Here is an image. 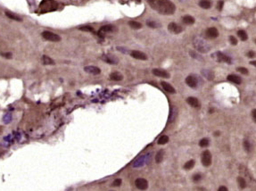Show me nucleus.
I'll return each mask as SVG.
<instances>
[{
    "label": "nucleus",
    "instance_id": "nucleus-35",
    "mask_svg": "<svg viewBox=\"0 0 256 191\" xmlns=\"http://www.w3.org/2000/svg\"><path fill=\"white\" fill-rule=\"evenodd\" d=\"M202 179V175L199 173H196L193 176V181L194 182H199Z\"/></svg>",
    "mask_w": 256,
    "mask_h": 191
},
{
    "label": "nucleus",
    "instance_id": "nucleus-22",
    "mask_svg": "<svg viewBox=\"0 0 256 191\" xmlns=\"http://www.w3.org/2000/svg\"><path fill=\"white\" fill-rule=\"evenodd\" d=\"M6 15H7L8 18L12 19V20L17 21V22H22V19H21V17H19L18 15H16V14H13V13H11V12H8V11H7V12H6Z\"/></svg>",
    "mask_w": 256,
    "mask_h": 191
},
{
    "label": "nucleus",
    "instance_id": "nucleus-6",
    "mask_svg": "<svg viewBox=\"0 0 256 191\" xmlns=\"http://www.w3.org/2000/svg\"><path fill=\"white\" fill-rule=\"evenodd\" d=\"M186 83L188 87L192 88H196L198 86V80L195 76L193 75H189L188 77H187L186 79Z\"/></svg>",
    "mask_w": 256,
    "mask_h": 191
},
{
    "label": "nucleus",
    "instance_id": "nucleus-19",
    "mask_svg": "<svg viewBox=\"0 0 256 191\" xmlns=\"http://www.w3.org/2000/svg\"><path fill=\"white\" fill-rule=\"evenodd\" d=\"M199 6L203 9H209L212 7V3L210 0H201L199 2Z\"/></svg>",
    "mask_w": 256,
    "mask_h": 191
},
{
    "label": "nucleus",
    "instance_id": "nucleus-39",
    "mask_svg": "<svg viewBox=\"0 0 256 191\" xmlns=\"http://www.w3.org/2000/svg\"><path fill=\"white\" fill-rule=\"evenodd\" d=\"M1 56L6 57V58H12V54L11 53H1Z\"/></svg>",
    "mask_w": 256,
    "mask_h": 191
},
{
    "label": "nucleus",
    "instance_id": "nucleus-10",
    "mask_svg": "<svg viewBox=\"0 0 256 191\" xmlns=\"http://www.w3.org/2000/svg\"><path fill=\"white\" fill-rule=\"evenodd\" d=\"M153 74L157 77H161V78H166V79L170 78V74L163 69H153Z\"/></svg>",
    "mask_w": 256,
    "mask_h": 191
},
{
    "label": "nucleus",
    "instance_id": "nucleus-27",
    "mask_svg": "<svg viewBox=\"0 0 256 191\" xmlns=\"http://www.w3.org/2000/svg\"><path fill=\"white\" fill-rule=\"evenodd\" d=\"M209 144H210L209 139H208V138H205V137L201 139L200 142H199V146H200L201 148H206V147L209 146Z\"/></svg>",
    "mask_w": 256,
    "mask_h": 191
},
{
    "label": "nucleus",
    "instance_id": "nucleus-33",
    "mask_svg": "<svg viewBox=\"0 0 256 191\" xmlns=\"http://www.w3.org/2000/svg\"><path fill=\"white\" fill-rule=\"evenodd\" d=\"M244 148L246 152H250L251 151V143L247 140L244 141Z\"/></svg>",
    "mask_w": 256,
    "mask_h": 191
},
{
    "label": "nucleus",
    "instance_id": "nucleus-21",
    "mask_svg": "<svg viewBox=\"0 0 256 191\" xmlns=\"http://www.w3.org/2000/svg\"><path fill=\"white\" fill-rule=\"evenodd\" d=\"M182 21L185 24H188V25H191L195 22V18L192 17L191 15H186L182 18Z\"/></svg>",
    "mask_w": 256,
    "mask_h": 191
},
{
    "label": "nucleus",
    "instance_id": "nucleus-5",
    "mask_svg": "<svg viewBox=\"0 0 256 191\" xmlns=\"http://www.w3.org/2000/svg\"><path fill=\"white\" fill-rule=\"evenodd\" d=\"M135 185H136L137 188H138L139 190H146L147 187H148V182L144 178L137 179L136 181H135Z\"/></svg>",
    "mask_w": 256,
    "mask_h": 191
},
{
    "label": "nucleus",
    "instance_id": "nucleus-2",
    "mask_svg": "<svg viewBox=\"0 0 256 191\" xmlns=\"http://www.w3.org/2000/svg\"><path fill=\"white\" fill-rule=\"evenodd\" d=\"M195 46L196 49L202 53H205L210 50V46L204 42L203 39H195Z\"/></svg>",
    "mask_w": 256,
    "mask_h": 191
},
{
    "label": "nucleus",
    "instance_id": "nucleus-28",
    "mask_svg": "<svg viewBox=\"0 0 256 191\" xmlns=\"http://www.w3.org/2000/svg\"><path fill=\"white\" fill-rule=\"evenodd\" d=\"M237 35H238V37L240 38V39L241 40H243V41H245L247 38H248V36H247V34H246V32L244 31V30H238L237 31Z\"/></svg>",
    "mask_w": 256,
    "mask_h": 191
},
{
    "label": "nucleus",
    "instance_id": "nucleus-40",
    "mask_svg": "<svg viewBox=\"0 0 256 191\" xmlns=\"http://www.w3.org/2000/svg\"><path fill=\"white\" fill-rule=\"evenodd\" d=\"M218 191H229V189H228V187H225V186H221V187H219Z\"/></svg>",
    "mask_w": 256,
    "mask_h": 191
},
{
    "label": "nucleus",
    "instance_id": "nucleus-31",
    "mask_svg": "<svg viewBox=\"0 0 256 191\" xmlns=\"http://www.w3.org/2000/svg\"><path fill=\"white\" fill-rule=\"evenodd\" d=\"M146 24H147V26L150 27V28H157V27L159 26L157 22H153V21H152V20H148V21L146 22Z\"/></svg>",
    "mask_w": 256,
    "mask_h": 191
},
{
    "label": "nucleus",
    "instance_id": "nucleus-38",
    "mask_svg": "<svg viewBox=\"0 0 256 191\" xmlns=\"http://www.w3.org/2000/svg\"><path fill=\"white\" fill-rule=\"evenodd\" d=\"M229 41L231 42L232 45H236L237 44V40H236V38L234 36H230L229 37Z\"/></svg>",
    "mask_w": 256,
    "mask_h": 191
},
{
    "label": "nucleus",
    "instance_id": "nucleus-34",
    "mask_svg": "<svg viewBox=\"0 0 256 191\" xmlns=\"http://www.w3.org/2000/svg\"><path fill=\"white\" fill-rule=\"evenodd\" d=\"M121 182H122V180L121 179H115L114 180V182L112 183V186L113 187H120L121 185Z\"/></svg>",
    "mask_w": 256,
    "mask_h": 191
},
{
    "label": "nucleus",
    "instance_id": "nucleus-3",
    "mask_svg": "<svg viewBox=\"0 0 256 191\" xmlns=\"http://www.w3.org/2000/svg\"><path fill=\"white\" fill-rule=\"evenodd\" d=\"M42 37L46 39V40H48V41H52V42H58L61 40V37L54 32H51V31H48V30H46V31H43L42 32Z\"/></svg>",
    "mask_w": 256,
    "mask_h": 191
},
{
    "label": "nucleus",
    "instance_id": "nucleus-43",
    "mask_svg": "<svg viewBox=\"0 0 256 191\" xmlns=\"http://www.w3.org/2000/svg\"><path fill=\"white\" fill-rule=\"evenodd\" d=\"M111 191H114V190H111Z\"/></svg>",
    "mask_w": 256,
    "mask_h": 191
},
{
    "label": "nucleus",
    "instance_id": "nucleus-42",
    "mask_svg": "<svg viewBox=\"0 0 256 191\" xmlns=\"http://www.w3.org/2000/svg\"><path fill=\"white\" fill-rule=\"evenodd\" d=\"M248 56L249 57H253L254 56V53L253 52H249L248 53Z\"/></svg>",
    "mask_w": 256,
    "mask_h": 191
},
{
    "label": "nucleus",
    "instance_id": "nucleus-13",
    "mask_svg": "<svg viewBox=\"0 0 256 191\" xmlns=\"http://www.w3.org/2000/svg\"><path fill=\"white\" fill-rule=\"evenodd\" d=\"M161 85H162L163 88L166 92L171 93V94H175V93H176L175 88H173L170 83L165 82V81H162V82H161Z\"/></svg>",
    "mask_w": 256,
    "mask_h": 191
},
{
    "label": "nucleus",
    "instance_id": "nucleus-7",
    "mask_svg": "<svg viewBox=\"0 0 256 191\" xmlns=\"http://www.w3.org/2000/svg\"><path fill=\"white\" fill-rule=\"evenodd\" d=\"M168 30H169V31H171V33H174V34H179V33H180L183 30L182 27L179 26V24L175 23V22L170 23L169 26H168Z\"/></svg>",
    "mask_w": 256,
    "mask_h": 191
},
{
    "label": "nucleus",
    "instance_id": "nucleus-11",
    "mask_svg": "<svg viewBox=\"0 0 256 191\" xmlns=\"http://www.w3.org/2000/svg\"><path fill=\"white\" fill-rule=\"evenodd\" d=\"M102 59H103L106 63L110 64H118V59L117 57L112 56V55H105L102 56Z\"/></svg>",
    "mask_w": 256,
    "mask_h": 191
},
{
    "label": "nucleus",
    "instance_id": "nucleus-4",
    "mask_svg": "<svg viewBox=\"0 0 256 191\" xmlns=\"http://www.w3.org/2000/svg\"><path fill=\"white\" fill-rule=\"evenodd\" d=\"M201 161H202V164L203 166H205V167L210 166L212 164V154H211V152L208 150L203 151L202 154Z\"/></svg>",
    "mask_w": 256,
    "mask_h": 191
},
{
    "label": "nucleus",
    "instance_id": "nucleus-32",
    "mask_svg": "<svg viewBox=\"0 0 256 191\" xmlns=\"http://www.w3.org/2000/svg\"><path fill=\"white\" fill-rule=\"evenodd\" d=\"M80 30H83V31H89V32H93L94 31V29L93 27L91 26H88V25H86V26H82L80 28Z\"/></svg>",
    "mask_w": 256,
    "mask_h": 191
},
{
    "label": "nucleus",
    "instance_id": "nucleus-14",
    "mask_svg": "<svg viewBox=\"0 0 256 191\" xmlns=\"http://www.w3.org/2000/svg\"><path fill=\"white\" fill-rule=\"evenodd\" d=\"M187 104H188L190 106H192V107L198 108V107L200 106V102H199V100H198L196 98L189 97V98H187Z\"/></svg>",
    "mask_w": 256,
    "mask_h": 191
},
{
    "label": "nucleus",
    "instance_id": "nucleus-30",
    "mask_svg": "<svg viewBox=\"0 0 256 191\" xmlns=\"http://www.w3.org/2000/svg\"><path fill=\"white\" fill-rule=\"evenodd\" d=\"M237 181H238V184H239L240 188L244 189V188L246 187V182H245V180H244V178H242V177H238V178H237Z\"/></svg>",
    "mask_w": 256,
    "mask_h": 191
},
{
    "label": "nucleus",
    "instance_id": "nucleus-24",
    "mask_svg": "<svg viewBox=\"0 0 256 191\" xmlns=\"http://www.w3.org/2000/svg\"><path fill=\"white\" fill-rule=\"evenodd\" d=\"M202 75L205 77V78H207L208 80H212L213 79V72H211V71H205V70H203V71H202Z\"/></svg>",
    "mask_w": 256,
    "mask_h": 191
},
{
    "label": "nucleus",
    "instance_id": "nucleus-9",
    "mask_svg": "<svg viewBox=\"0 0 256 191\" xmlns=\"http://www.w3.org/2000/svg\"><path fill=\"white\" fill-rule=\"evenodd\" d=\"M84 71L89 74H92V75H97V74H100L101 72V70L96 67V66H93V65H88V66H86L84 68Z\"/></svg>",
    "mask_w": 256,
    "mask_h": 191
},
{
    "label": "nucleus",
    "instance_id": "nucleus-26",
    "mask_svg": "<svg viewBox=\"0 0 256 191\" xmlns=\"http://www.w3.org/2000/svg\"><path fill=\"white\" fill-rule=\"evenodd\" d=\"M168 141H169V137L166 135H163L158 139V144L159 145H164V144H166V143H168Z\"/></svg>",
    "mask_w": 256,
    "mask_h": 191
},
{
    "label": "nucleus",
    "instance_id": "nucleus-23",
    "mask_svg": "<svg viewBox=\"0 0 256 191\" xmlns=\"http://www.w3.org/2000/svg\"><path fill=\"white\" fill-rule=\"evenodd\" d=\"M163 157H164V150H163V149H161V150L156 154V157H155L156 163H161V162L163 160Z\"/></svg>",
    "mask_w": 256,
    "mask_h": 191
},
{
    "label": "nucleus",
    "instance_id": "nucleus-37",
    "mask_svg": "<svg viewBox=\"0 0 256 191\" xmlns=\"http://www.w3.org/2000/svg\"><path fill=\"white\" fill-rule=\"evenodd\" d=\"M223 5H224V2L222 1V0H220V1L218 2V5H217V8H218L219 11H221V10H222Z\"/></svg>",
    "mask_w": 256,
    "mask_h": 191
},
{
    "label": "nucleus",
    "instance_id": "nucleus-17",
    "mask_svg": "<svg viewBox=\"0 0 256 191\" xmlns=\"http://www.w3.org/2000/svg\"><path fill=\"white\" fill-rule=\"evenodd\" d=\"M227 79H228V80H229V81H231V82H233V83H235V84H237V85H239V84L242 83V79H241L239 76L235 75V74H230V75H229Z\"/></svg>",
    "mask_w": 256,
    "mask_h": 191
},
{
    "label": "nucleus",
    "instance_id": "nucleus-29",
    "mask_svg": "<svg viewBox=\"0 0 256 191\" xmlns=\"http://www.w3.org/2000/svg\"><path fill=\"white\" fill-rule=\"evenodd\" d=\"M195 161L194 160H190V161H188V162H187L186 164H185V165H184V169H186V170H191L194 166H195Z\"/></svg>",
    "mask_w": 256,
    "mask_h": 191
},
{
    "label": "nucleus",
    "instance_id": "nucleus-1",
    "mask_svg": "<svg viewBox=\"0 0 256 191\" xmlns=\"http://www.w3.org/2000/svg\"><path fill=\"white\" fill-rule=\"evenodd\" d=\"M152 9L164 15H171L175 13L176 7L171 0H147Z\"/></svg>",
    "mask_w": 256,
    "mask_h": 191
},
{
    "label": "nucleus",
    "instance_id": "nucleus-36",
    "mask_svg": "<svg viewBox=\"0 0 256 191\" xmlns=\"http://www.w3.org/2000/svg\"><path fill=\"white\" fill-rule=\"evenodd\" d=\"M237 71L239 72H241L242 74H244V75L248 74V70L246 68H244V67H239V68H237Z\"/></svg>",
    "mask_w": 256,
    "mask_h": 191
},
{
    "label": "nucleus",
    "instance_id": "nucleus-25",
    "mask_svg": "<svg viewBox=\"0 0 256 191\" xmlns=\"http://www.w3.org/2000/svg\"><path fill=\"white\" fill-rule=\"evenodd\" d=\"M129 25L132 28V29H135V30H138V29H141L142 28V24L137 22H135V21H130L129 22Z\"/></svg>",
    "mask_w": 256,
    "mask_h": 191
},
{
    "label": "nucleus",
    "instance_id": "nucleus-8",
    "mask_svg": "<svg viewBox=\"0 0 256 191\" xmlns=\"http://www.w3.org/2000/svg\"><path fill=\"white\" fill-rule=\"evenodd\" d=\"M130 56L135 58V59H137V60H146L147 59V56L145 53L141 52V51H138V50H132L130 52Z\"/></svg>",
    "mask_w": 256,
    "mask_h": 191
},
{
    "label": "nucleus",
    "instance_id": "nucleus-18",
    "mask_svg": "<svg viewBox=\"0 0 256 191\" xmlns=\"http://www.w3.org/2000/svg\"><path fill=\"white\" fill-rule=\"evenodd\" d=\"M123 79V76L121 73L118 72H112L110 74V80H115V81H120Z\"/></svg>",
    "mask_w": 256,
    "mask_h": 191
},
{
    "label": "nucleus",
    "instance_id": "nucleus-41",
    "mask_svg": "<svg viewBox=\"0 0 256 191\" xmlns=\"http://www.w3.org/2000/svg\"><path fill=\"white\" fill-rule=\"evenodd\" d=\"M252 117H253V120L255 122L256 121V111L255 110H252Z\"/></svg>",
    "mask_w": 256,
    "mask_h": 191
},
{
    "label": "nucleus",
    "instance_id": "nucleus-16",
    "mask_svg": "<svg viewBox=\"0 0 256 191\" xmlns=\"http://www.w3.org/2000/svg\"><path fill=\"white\" fill-rule=\"evenodd\" d=\"M116 30L115 27L114 25H104L103 27H102L99 30V33H108V32H113Z\"/></svg>",
    "mask_w": 256,
    "mask_h": 191
},
{
    "label": "nucleus",
    "instance_id": "nucleus-12",
    "mask_svg": "<svg viewBox=\"0 0 256 191\" xmlns=\"http://www.w3.org/2000/svg\"><path fill=\"white\" fill-rule=\"evenodd\" d=\"M206 36L209 38H216L219 36V31L216 28L212 27L206 30Z\"/></svg>",
    "mask_w": 256,
    "mask_h": 191
},
{
    "label": "nucleus",
    "instance_id": "nucleus-15",
    "mask_svg": "<svg viewBox=\"0 0 256 191\" xmlns=\"http://www.w3.org/2000/svg\"><path fill=\"white\" fill-rule=\"evenodd\" d=\"M216 56H217V59H218L219 62H225V63H227V64H231V63H232L230 57L227 56L226 55H224V54H222V53H221V52H218V53L216 54Z\"/></svg>",
    "mask_w": 256,
    "mask_h": 191
},
{
    "label": "nucleus",
    "instance_id": "nucleus-20",
    "mask_svg": "<svg viewBox=\"0 0 256 191\" xmlns=\"http://www.w3.org/2000/svg\"><path fill=\"white\" fill-rule=\"evenodd\" d=\"M42 62L45 65H54L55 64V61L47 56H42Z\"/></svg>",
    "mask_w": 256,
    "mask_h": 191
}]
</instances>
